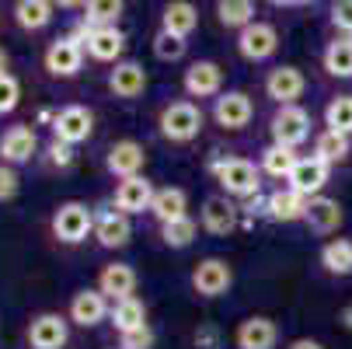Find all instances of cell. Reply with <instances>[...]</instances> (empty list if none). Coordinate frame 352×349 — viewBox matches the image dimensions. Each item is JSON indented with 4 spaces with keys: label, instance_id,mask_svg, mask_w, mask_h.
<instances>
[{
    "label": "cell",
    "instance_id": "cell-1",
    "mask_svg": "<svg viewBox=\"0 0 352 349\" xmlns=\"http://www.w3.org/2000/svg\"><path fill=\"white\" fill-rule=\"evenodd\" d=\"M210 171L220 182L227 199H251V195H258V189H262V171L255 168V161L220 158V161L210 165Z\"/></svg>",
    "mask_w": 352,
    "mask_h": 349
},
{
    "label": "cell",
    "instance_id": "cell-2",
    "mask_svg": "<svg viewBox=\"0 0 352 349\" xmlns=\"http://www.w3.org/2000/svg\"><path fill=\"white\" fill-rule=\"evenodd\" d=\"M157 129L164 140L171 143H192L199 133H203V109L188 98H178V102H168L161 109V119H157Z\"/></svg>",
    "mask_w": 352,
    "mask_h": 349
},
{
    "label": "cell",
    "instance_id": "cell-3",
    "mask_svg": "<svg viewBox=\"0 0 352 349\" xmlns=\"http://www.w3.org/2000/svg\"><path fill=\"white\" fill-rule=\"evenodd\" d=\"M53 237L60 244H80L87 241V234H94V210L87 203H77V199H70V203H60L56 213H53Z\"/></svg>",
    "mask_w": 352,
    "mask_h": 349
},
{
    "label": "cell",
    "instance_id": "cell-4",
    "mask_svg": "<svg viewBox=\"0 0 352 349\" xmlns=\"http://www.w3.org/2000/svg\"><path fill=\"white\" fill-rule=\"evenodd\" d=\"M311 112L304 105H286V109H276V116L269 119V133H272V143L279 147H289L296 151L300 143L311 140Z\"/></svg>",
    "mask_w": 352,
    "mask_h": 349
},
{
    "label": "cell",
    "instance_id": "cell-5",
    "mask_svg": "<svg viewBox=\"0 0 352 349\" xmlns=\"http://www.w3.org/2000/svg\"><path fill=\"white\" fill-rule=\"evenodd\" d=\"M80 45L84 53L98 63H119L122 49H126V35L119 28H87L84 21H77V28L70 32Z\"/></svg>",
    "mask_w": 352,
    "mask_h": 349
},
{
    "label": "cell",
    "instance_id": "cell-6",
    "mask_svg": "<svg viewBox=\"0 0 352 349\" xmlns=\"http://www.w3.org/2000/svg\"><path fill=\"white\" fill-rule=\"evenodd\" d=\"M35 154H38V133H35V126L18 123V126H8L4 133H0V165L18 168V165H28Z\"/></svg>",
    "mask_w": 352,
    "mask_h": 349
},
{
    "label": "cell",
    "instance_id": "cell-7",
    "mask_svg": "<svg viewBox=\"0 0 352 349\" xmlns=\"http://www.w3.org/2000/svg\"><path fill=\"white\" fill-rule=\"evenodd\" d=\"M91 133H94V112L87 105H67L53 116V140H60L67 147L91 140Z\"/></svg>",
    "mask_w": 352,
    "mask_h": 349
},
{
    "label": "cell",
    "instance_id": "cell-8",
    "mask_svg": "<svg viewBox=\"0 0 352 349\" xmlns=\"http://www.w3.org/2000/svg\"><path fill=\"white\" fill-rule=\"evenodd\" d=\"M276 49H279V32L269 21H255L244 32H237V53L248 63H265L269 56H276Z\"/></svg>",
    "mask_w": 352,
    "mask_h": 349
},
{
    "label": "cell",
    "instance_id": "cell-9",
    "mask_svg": "<svg viewBox=\"0 0 352 349\" xmlns=\"http://www.w3.org/2000/svg\"><path fill=\"white\" fill-rule=\"evenodd\" d=\"M230 283H234V269H230V262L227 259H203L195 269H192V290L199 293V297H223L227 290H230Z\"/></svg>",
    "mask_w": 352,
    "mask_h": 349
},
{
    "label": "cell",
    "instance_id": "cell-10",
    "mask_svg": "<svg viewBox=\"0 0 352 349\" xmlns=\"http://www.w3.org/2000/svg\"><path fill=\"white\" fill-rule=\"evenodd\" d=\"M70 342V321L56 311H42L28 321V346L32 349H63Z\"/></svg>",
    "mask_w": 352,
    "mask_h": 349
},
{
    "label": "cell",
    "instance_id": "cell-11",
    "mask_svg": "<svg viewBox=\"0 0 352 349\" xmlns=\"http://www.w3.org/2000/svg\"><path fill=\"white\" fill-rule=\"evenodd\" d=\"M42 60H45V70L53 74V77H77L80 67H84V45L74 35L53 39Z\"/></svg>",
    "mask_w": 352,
    "mask_h": 349
},
{
    "label": "cell",
    "instance_id": "cell-12",
    "mask_svg": "<svg viewBox=\"0 0 352 349\" xmlns=\"http://www.w3.org/2000/svg\"><path fill=\"white\" fill-rule=\"evenodd\" d=\"M182 87H185L188 98H213V102H217V98L223 94V70H220V63H213V60H195V63L185 70Z\"/></svg>",
    "mask_w": 352,
    "mask_h": 349
},
{
    "label": "cell",
    "instance_id": "cell-13",
    "mask_svg": "<svg viewBox=\"0 0 352 349\" xmlns=\"http://www.w3.org/2000/svg\"><path fill=\"white\" fill-rule=\"evenodd\" d=\"M304 91H307V81H304V74H300L296 67H276V70H269L265 74V94L272 98V102L279 105V109H286V105H296L300 98H304Z\"/></svg>",
    "mask_w": 352,
    "mask_h": 349
},
{
    "label": "cell",
    "instance_id": "cell-14",
    "mask_svg": "<svg viewBox=\"0 0 352 349\" xmlns=\"http://www.w3.org/2000/svg\"><path fill=\"white\" fill-rule=\"evenodd\" d=\"M154 182H146L143 175L136 178H126L116 185V195H112V207L126 217H136V213H150V203H154Z\"/></svg>",
    "mask_w": 352,
    "mask_h": 349
},
{
    "label": "cell",
    "instance_id": "cell-15",
    "mask_svg": "<svg viewBox=\"0 0 352 349\" xmlns=\"http://www.w3.org/2000/svg\"><path fill=\"white\" fill-rule=\"evenodd\" d=\"M328 175H331V168L324 161H318L314 154H307V158H296V165H293V171H289L286 182H289L293 192H300L304 199H314L328 185Z\"/></svg>",
    "mask_w": 352,
    "mask_h": 349
},
{
    "label": "cell",
    "instance_id": "cell-16",
    "mask_svg": "<svg viewBox=\"0 0 352 349\" xmlns=\"http://www.w3.org/2000/svg\"><path fill=\"white\" fill-rule=\"evenodd\" d=\"M143 161H146L143 143H136V140H116V143L109 147V154H105V168H109V175H116L119 182L136 178V175L143 171Z\"/></svg>",
    "mask_w": 352,
    "mask_h": 349
},
{
    "label": "cell",
    "instance_id": "cell-17",
    "mask_svg": "<svg viewBox=\"0 0 352 349\" xmlns=\"http://www.w3.org/2000/svg\"><path fill=\"white\" fill-rule=\"evenodd\" d=\"M251 116H255V105H251V98L244 91H223L213 102V119L223 129H244Z\"/></svg>",
    "mask_w": 352,
    "mask_h": 349
},
{
    "label": "cell",
    "instance_id": "cell-18",
    "mask_svg": "<svg viewBox=\"0 0 352 349\" xmlns=\"http://www.w3.org/2000/svg\"><path fill=\"white\" fill-rule=\"evenodd\" d=\"M98 293L112 304L126 301V297H136V269L126 266V262L102 266V273H98Z\"/></svg>",
    "mask_w": 352,
    "mask_h": 349
},
{
    "label": "cell",
    "instance_id": "cell-19",
    "mask_svg": "<svg viewBox=\"0 0 352 349\" xmlns=\"http://www.w3.org/2000/svg\"><path fill=\"white\" fill-rule=\"evenodd\" d=\"M234 342H237V349H276L279 328H276V321L265 318V315H251V318H244V321L237 325Z\"/></svg>",
    "mask_w": 352,
    "mask_h": 349
},
{
    "label": "cell",
    "instance_id": "cell-20",
    "mask_svg": "<svg viewBox=\"0 0 352 349\" xmlns=\"http://www.w3.org/2000/svg\"><path fill=\"white\" fill-rule=\"evenodd\" d=\"M109 311H112V304L105 301L102 293H98V286H94V290H77V293L70 297V321L80 325V328L102 325V321L109 318Z\"/></svg>",
    "mask_w": 352,
    "mask_h": 349
},
{
    "label": "cell",
    "instance_id": "cell-21",
    "mask_svg": "<svg viewBox=\"0 0 352 349\" xmlns=\"http://www.w3.org/2000/svg\"><path fill=\"white\" fill-rule=\"evenodd\" d=\"M237 217H241V207L234 203V199H227L223 192L220 195H206V203H203V231H210L217 237H227L237 227Z\"/></svg>",
    "mask_w": 352,
    "mask_h": 349
},
{
    "label": "cell",
    "instance_id": "cell-22",
    "mask_svg": "<svg viewBox=\"0 0 352 349\" xmlns=\"http://www.w3.org/2000/svg\"><path fill=\"white\" fill-rule=\"evenodd\" d=\"M307 203L311 199H304L300 192H293L289 185L286 189H276L265 195V217L276 220V224H296L307 217Z\"/></svg>",
    "mask_w": 352,
    "mask_h": 349
},
{
    "label": "cell",
    "instance_id": "cell-23",
    "mask_svg": "<svg viewBox=\"0 0 352 349\" xmlns=\"http://www.w3.org/2000/svg\"><path fill=\"white\" fill-rule=\"evenodd\" d=\"M94 237H98L102 248H126L129 237H133V224L116 207L112 210H98L94 213Z\"/></svg>",
    "mask_w": 352,
    "mask_h": 349
},
{
    "label": "cell",
    "instance_id": "cell-24",
    "mask_svg": "<svg viewBox=\"0 0 352 349\" xmlns=\"http://www.w3.org/2000/svg\"><path fill=\"white\" fill-rule=\"evenodd\" d=\"M109 91L122 102H133L146 91V70L136 63V60H119L112 70H109Z\"/></svg>",
    "mask_w": 352,
    "mask_h": 349
},
{
    "label": "cell",
    "instance_id": "cell-25",
    "mask_svg": "<svg viewBox=\"0 0 352 349\" xmlns=\"http://www.w3.org/2000/svg\"><path fill=\"white\" fill-rule=\"evenodd\" d=\"M342 220H345V213H342V207H338V199H328V195H314L311 203H307V217H304V224L311 227V234H335L338 227H342Z\"/></svg>",
    "mask_w": 352,
    "mask_h": 349
},
{
    "label": "cell",
    "instance_id": "cell-26",
    "mask_svg": "<svg viewBox=\"0 0 352 349\" xmlns=\"http://www.w3.org/2000/svg\"><path fill=\"white\" fill-rule=\"evenodd\" d=\"M195 25H199V11L188 4V0H175V4H168L164 14H161V32H168V35H175L182 42H188Z\"/></svg>",
    "mask_w": 352,
    "mask_h": 349
},
{
    "label": "cell",
    "instance_id": "cell-27",
    "mask_svg": "<svg viewBox=\"0 0 352 349\" xmlns=\"http://www.w3.org/2000/svg\"><path fill=\"white\" fill-rule=\"evenodd\" d=\"M150 213L157 217V224H171V220L188 217V195H185V189H178V185L157 189L154 203H150Z\"/></svg>",
    "mask_w": 352,
    "mask_h": 349
},
{
    "label": "cell",
    "instance_id": "cell-28",
    "mask_svg": "<svg viewBox=\"0 0 352 349\" xmlns=\"http://www.w3.org/2000/svg\"><path fill=\"white\" fill-rule=\"evenodd\" d=\"M53 11L56 8L49 4V0H18L11 18H14V25L21 32H42L49 21H53Z\"/></svg>",
    "mask_w": 352,
    "mask_h": 349
},
{
    "label": "cell",
    "instance_id": "cell-29",
    "mask_svg": "<svg viewBox=\"0 0 352 349\" xmlns=\"http://www.w3.org/2000/svg\"><path fill=\"white\" fill-rule=\"evenodd\" d=\"M349 154H352V140H349L345 133H335V129H321V133L314 136V158H318V161H324L328 168L342 165V161H345Z\"/></svg>",
    "mask_w": 352,
    "mask_h": 349
},
{
    "label": "cell",
    "instance_id": "cell-30",
    "mask_svg": "<svg viewBox=\"0 0 352 349\" xmlns=\"http://www.w3.org/2000/svg\"><path fill=\"white\" fill-rule=\"evenodd\" d=\"M321 63L331 77L338 81H349L352 77V39L345 35H335L328 45H324V53H321Z\"/></svg>",
    "mask_w": 352,
    "mask_h": 349
},
{
    "label": "cell",
    "instance_id": "cell-31",
    "mask_svg": "<svg viewBox=\"0 0 352 349\" xmlns=\"http://www.w3.org/2000/svg\"><path fill=\"white\" fill-rule=\"evenodd\" d=\"M321 269L328 276H352V241L349 237H331L321 248Z\"/></svg>",
    "mask_w": 352,
    "mask_h": 349
},
{
    "label": "cell",
    "instance_id": "cell-32",
    "mask_svg": "<svg viewBox=\"0 0 352 349\" xmlns=\"http://www.w3.org/2000/svg\"><path fill=\"white\" fill-rule=\"evenodd\" d=\"M109 321L116 325V332H133V328H143L146 325V304L140 297H126V301H116L112 311H109Z\"/></svg>",
    "mask_w": 352,
    "mask_h": 349
},
{
    "label": "cell",
    "instance_id": "cell-33",
    "mask_svg": "<svg viewBox=\"0 0 352 349\" xmlns=\"http://www.w3.org/2000/svg\"><path fill=\"white\" fill-rule=\"evenodd\" d=\"M255 14H258V8L251 4V0H220L217 4V18H220L223 28L244 32L248 25H255Z\"/></svg>",
    "mask_w": 352,
    "mask_h": 349
},
{
    "label": "cell",
    "instance_id": "cell-34",
    "mask_svg": "<svg viewBox=\"0 0 352 349\" xmlns=\"http://www.w3.org/2000/svg\"><path fill=\"white\" fill-rule=\"evenodd\" d=\"M296 165V151H289V147H279V143H269L262 151V161H258V171L262 175H272V178H289Z\"/></svg>",
    "mask_w": 352,
    "mask_h": 349
},
{
    "label": "cell",
    "instance_id": "cell-35",
    "mask_svg": "<svg viewBox=\"0 0 352 349\" xmlns=\"http://www.w3.org/2000/svg\"><path fill=\"white\" fill-rule=\"evenodd\" d=\"M80 11H84L80 21L87 28H116V21L122 14V4L119 0H91V4H84Z\"/></svg>",
    "mask_w": 352,
    "mask_h": 349
},
{
    "label": "cell",
    "instance_id": "cell-36",
    "mask_svg": "<svg viewBox=\"0 0 352 349\" xmlns=\"http://www.w3.org/2000/svg\"><path fill=\"white\" fill-rule=\"evenodd\" d=\"M324 123H328V129L352 136V94H338V98H331L328 109H324Z\"/></svg>",
    "mask_w": 352,
    "mask_h": 349
},
{
    "label": "cell",
    "instance_id": "cell-37",
    "mask_svg": "<svg viewBox=\"0 0 352 349\" xmlns=\"http://www.w3.org/2000/svg\"><path fill=\"white\" fill-rule=\"evenodd\" d=\"M199 234V224L192 217H182V220H171V224H161V241L168 248H188Z\"/></svg>",
    "mask_w": 352,
    "mask_h": 349
},
{
    "label": "cell",
    "instance_id": "cell-38",
    "mask_svg": "<svg viewBox=\"0 0 352 349\" xmlns=\"http://www.w3.org/2000/svg\"><path fill=\"white\" fill-rule=\"evenodd\" d=\"M185 49H188V42H182V39L168 35V32H157L154 35V56L161 63H178L185 56Z\"/></svg>",
    "mask_w": 352,
    "mask_h": 349
},
{
    "label": "cell",
    "instance_id": "cell-39",
    "mask_svg": "<svg viewBox=\"0 0 352 349\" xmlns=\"http://www.w3.org/2000/svg\"><path fill=\"white\" fill-rule=\"evenodd\" d=\"M18 98H21V84L14 74H4L0 77V116H8L18 109Z\"/></svg>",
    "mask_w": 352,
    "mask_h": 349
},
{
    "label": "cell",
    "instance_id": "cell-40",
    "mask_svg": "<svg viewBox=\"0 0 352 349\" xmlns=\"http://www.w3.org/2000/svg\"><path fill=\"white\" fill-rule=\"evenodd\" d=\"M119 349H154V328L143 325V328L122 332L119 335Z\"/></svg>",
    "mask_w": 352,
    "mask_h": 349
},
{
    "label": "cell",
    "instance_id": "cell-41",
    "mask_svg": "<svg viewBox=\"0 0 352 349\" xmlns=\"http://www.w3.org/2000/svg\"><path fill=\"white\" fill-rule=\"evenodd\" d=\"M18 189H21L18 171L11 165H0V203H11V199L18 195Z\"/></svg>",
    "mask_w": 352,
    "mask_h": 349
},
{
    "label": "cell",
    "instance_id": "cell-42",
    "mask_svg": "<svg viewBox=\"0 0 352 349\" xmlns=\"http://www.w3.org/2000/svg\"><path fill=\"white\" fill-rule=\"evenodd\" d=\"M331 25L345 39H352V0H338V4H331Z\"/></svg>",
    "mask_w": 352,
    "mask_h": 349
},
{
    "label": "cell",
    "instance_id": "cell-43",
    "mask_svg": "<svg viewBox=\"0 0 352 349\" xmlns=\"http://www.w3.org/2000/svg\"><path fill=\"white\" fill-rule=\"evenodd\" d=\"M45 154H49V165H53V168H70V165L77 161L74 147H67V143H60V140L49 143V147H45Z\"/></svg>",
    "mask_w": 352,
    "mask_h": 349
},
{
    "label": "cell",
    "instance_id": "cell-44",
    "mask_svg": "<svg viewBox=\"0 0 352 349\" xmlns=\"http://www.w3.org/2000/svg\"><path fill=\"white\" fill-rule=\"evenodd\" d=\"M286 349H324V346H321L318 339H293Z\"/></svg>",
    "mask_w": 352,
    "mask_h": 349
},
{
    "label": "cell",
    "instance_id": "cell-45",
    "mask_svg": "<svg viewBox=\"0 0 352 349\" xmlns=\"http://www.w3.org/2000/svg\"><path fill=\"white\" fill-rule=\"evenodd\" d=\"M213 342H217V332H210V328H206V332H199V335H195V346H199V349H210Z\"/></svg>",
    "mask_w": 352,
    "mask_h": 349
},
{
    "label": "cell",
    "instance_id": "cell-46",
    "mask_svg": "<svg viewBox=\"0 0 352 349\" xmlns=\"http://www.w3.org/2000/svg\"><path fill=\"white\" fill-rule=\"evenodd\" d=\"M8 67H11V56L4 53V49H0V77H4V74H8Z\"/></svg>",
    "mask_w": 352,
    "mask_h": 349
},
{
    "label": "cell",
    "instance_id": "cell-47",
    "mask_svg": "<svg viewBox=\"0 0 352 349\" xmlns=\"http://www.w3.org/2000/svg\"><path fill=\"white\" fill-rule=\"evenodd\" d=\"M342 321H345V325L352 328V308H345V311H342Z\"/></svg>",
    "mask_w": 352,
    "mask_h": 349
}]
</instances>
